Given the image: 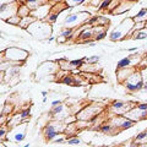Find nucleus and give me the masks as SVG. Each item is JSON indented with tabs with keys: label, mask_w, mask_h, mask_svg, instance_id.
Segmentation results:
<instances>
[{
	"label": "nucleus",
	"mask_w": 147,
	"mask_h": 147,
	"mask_svg": "<svg viewBox=\"0 0 147 147\" xmlns=\"http://www.w3.org/2000/svg\"><path fill=\"white\" fill-rule=\"evenodd\" d=\"M135 25V21L132 17H127L124 21H121L120 25H118L109 34V39L112 42H118V40L125 39L127 36H130V32Z\"/></svg>",
	"instance_id": "1"
},
{
	"label": "nucleus",
	"mask_w": 147,
	"mask_h": 147,
	"mask_svg": "<svg viewBox=\"0 0 147 147\" xmlns=\"http://www.w3.org/2000/svg\"><path fill=\"white\" fill-rule=\"evenodd\" d=\"M27 31L38 39H44V38H47L48 36L52 34V27H50L48 24H45V22L37 21V20L27 28Z\"/></svg>",
	"instance_id": "2"
},
{
	"label": "nucleus",
	"mask_w": 147,
	"mask_h": 147,
	"mask_svg": "<svg viewBox=\"0 0 147 147\" xmlns=\"http://www.w3.org/2000/svg\"><path fill=\"white\" fill-rule=\"evenodd\" d=\"M3 60H10V61H21L25 63V60L28 58V52L24 50L17 47H10L6 50H4L1 53Z\"/></svg>",
	"instance_id": "3"
},
{
	"label": "nucleus",
	"mask_w": 147,
	"mask_h": 147,
	"mask_svg": "<svg viewBox=\"0 0 147 147\" xmlns=\"http://www.w3.org/2000/svg\"><path fill=\"white\" fill-rule=\"evenodd\" d=\"M144 84H145V81L142 79V76L140 75V72L135 71L123 85L125 86V88L129 92H131L130 94H132V92H136V91H140L144 88Z\"/></svg>",
	"instance_id": "4"
},
{
	"label": "nucleus",
	"mask_w": 147,
	"mask_h": 147,
	"mask_svg": "<svg viewBox=\"0 0 147 147\" xmlns=\"http://www.w3.org/2000/svg\"><path fill=\"white\" fill-rule=\"evenodd\" d=\"M102 110H103L102 107H99L98 104L92 103V104L86 105L82 110H80V112L76 114V118H77V120H87V121H90L94 115L100 114Z\"/></svg>",
	"instance_id": "5"
},
{
	"label": "nucleus",
	"mask_w": 147,
	"mask_h": 147,
	"mask_svg": "<svg viewBox=\"0 0 147 147\" xmlns=\"http://www.w3.org/2000/svg\"><path fill=\"white\" fill-rule=\"evenodd\" d=\"M90 17V13L86 12V11H82V12H77V13H70L67 15L65 21H64V25L66 27H76V26H80L79 24H86L87 20Z\"/></svg>",
	"instance_id": "6"
},
{
	"label": "nucleus",
	"mask_w": 147,
	"mask_h": 147,
	"mask_svg": "<svg viewBox=\"0 0 147 147\" xmlns=\"http://www.w3.org/2000/svg\"><path fill=\"white\" fill-rule=\"evenodd\" d=\"M26 127H27V123L26 121H24V123L18 124V125H16V126L11 127L10 129L11 132L9 131L7 139H11L12 141H15V142L24 141L25 137H26Z\"/></svg>",
	"instance_id": "7"
},
{
	"label": "nucleus",
	"mask_w": 147,
	"mask_h": 147,
	"mask_svg": "<svg viewBox=\"0 0 147 147\" xmlns=\"http://www.w3.org/2000/svg\"><path fill=\"white\" fill-rule=\"evenodd\" d=\"M125 117L131 119V120H134L135 123L141 121V120H146L147 119V110H142L136 105V107L129 110V112L125 114Z\"/></svg>",
	"instance_id": "8"
},
{
	"label": "nucleus",
	"mask_w": 147,
	"mask_h": 147,
	"mask_svg": "<svg viewBox=\"0 0 147 147\" xmlns=\"http://www.w3.org/2000/svg\"><path fill=\"white\" fill-rule=\"evenodd\" d=\"M136 71V69L134 66H129V67H123V69H118L117 70V79L119 84H124L132 74Z\"/></svg>",
	"instance_id": "9"
},
{
	"label": "nucleus",
	"mask_w": 147,
	"mask_h": 147,
	"mask_svg": "<svg viewBox=\"0 0 147 147\" xmlns=\"http://www.w3.org/2000/svg\"><path fill=\"white\" fill-rule=\"evenodd\" d=\"M135 142L136 144H134L132 146H144L147 142V130L140 132V134H137L135 136Z\"/></svg>",
	"instance_id": "10"
},
{
	"label": "nucleus",
	"mask_w": 147,
	"mask_h": 147,
	"mask_svg": "<svg viewBox=\"0 0 147 147\" xmlns=\"http://www.w3.org/2000/svg\"><path fill=\"white\" fill-rule=\"evenodd\" d=\"M37 20V18L34 17V16H32V15H30V16H26V17H22L21 18V22H20V27H22V28H28V27L33 24V22Z\"/></svg>",
	"instance_id": "11"
},
{
	"label": "nucleus",
	"mask_w": 147,
	"mask_h": 147,
	"mask_svg": "<svg viewBox=\"0 0 147 147\" xmlns=\"http://www.w3.org/2000/svg\"><path fill=\"white\" fill-rule=\"evenodd\" d=\"M135 22H147V9L144 7L136 13V16L132 17Z\"/></svg>",
	"instance_id": "12"
},
{
	"label": "nucleus",
	"mask_w": 147,
	"mask_h": 147,
	"mask_svg": "<svg viewBox=\"0 0 147 147\" xmlns=\"http://www.w3.org/2000/svg\"><path fill=\"white\" fill-rule=\"evenodd\" d=\"M32 10L28 7L27 4H21L20 6H18V11H17V15L21 16V17H26V16H30L31 15Z\"/></svg>",
	"instance_id": "13"
},
{
	"label": "nucleus",
	"mask_w": 147,
	"mask_h": 147,
	"mask_svg": "<svg viewBox=\"0 0 147 147\" xmlns=\"http://www.w3.org/2000/svg\"><path fill=\"white\" fill-rule=\"evenodd\" d=\"M131 64H132V55H130V57H126V58H123L121 60H119L118 64H117V67L118 69L129 67V66H131Z\"/></svg>",
	"instance_id": "14"
},
{
	"label": "nucleus",
	"mask_w": 147,
	"mask_h": 147,
	"mask_svg": "<svg viewBox=\"0 0 147 147\" xmlns=\"http://www.w3.org/2000/svg\"><path fill=\"white\" fill-rule=\"evenodd\" d=\"M117 130V127L113 124H104V125L99 126V131L102 134H114V131Z\"/></svg>",
	"instance_id": "15"
},
{
	"label": "nucleus",
	"mask_w": 147,
	"mask_h": 147,
	"mask_svg": "<svg viewBox=\"0 0 147 147\" xmlns=\"http://www.w3.org/2000/svg\"><path fill=\"white\" fill-rule=\"evenodd\" d=\"M129 9H130V4H129V3H120V4L118 5V7L113 10L112 13H118V15H120V13L126 12Z\"/></svg>",
	"instance_id": "16"
},
{
	"label": "nucleus",
	"mask_w": 147,
	"mask_h": 147,
	"mask_svg": "<svg viewBox=\"0 0 147 147\" xmlns=\"http://www.w3.org/2000/svg\"><path fill=\"white\" fill-rule=\"evenodd\" d=\"M61 84L64 85H75V76L74 75H70V74H66V75H64V77L61 79Z\"/></svg>",
	"instance_id": "17"
},
{
	"label": "nucleus",
	"mask_w": 147,
	"mask_h": 147,
	"mask_svg": "<svg viewBox=\"0 0 147 147\" xmlns=\"http://www.w3.org/2000/svg\"><path fill=\"white\" fill-rule=\"evenodd\" d=\"M132 38H134V39H145V38H147V31H146V28L140 30V31H135Z\"/></svg>",
	"instance_id": "18"
},
{
	"label": "nucleus",
	"mask_w": 147,
	"mask_h": 147,
	"mask_svg": "<svg viewBox=\"0 0 147 147\" xmlns=\"http://www.w3.org/2000/svg\"><path fill=\"white\" fill-rule=\"evenodd\" d=\"M21 18H22L21 16H18V15H13V16H11V17H9L5 22H7V24H10V25H13V26H20Z\"/></svg>",
	"instance_id": "19"
},
{
	"label": "nucleus",
	"mask_w": 147,
	"mask_h": 147,
	"mask_svg": "<svg viewBox=\"0 0 147 147\" xmlns=\"http://www.w3.org/2000/svg\"><path fill=\"white\" fill-rule=\"evenodd\" d=\"M72 66L75 69H81L82 66L86 64V58H81V59H76V60H71Z\"/></svg>",
	"instance_id": "20"
},
{
	"label": "nucleus",
	"mask_w": 147,
	"mask_h": 147,
	"mask_svg": "<svg viewBox=\"0 0 147 147\" xmlns=\"http://www.w3.org/2000/svg\"><path fill=\"white\" fill-rule=\"evenodd\" d=\"M81 139H79L77 136H74V137H69V139H66V144L69 146H79L81 144Z\"/></svg>",
	"instance_id": "21"
},
{
	"label": "nucleus",
	"mask_w": 147,
	"mask_h": 147,
	"mask_svg": "<svg viewBox=\"0 0 147 147\" xmlns=\"http://www.w3.org/2000/svg\"><path fill=\"white\" fill-rule=\"evenodd\" d=\"M58 17H59V12L52 11V12H49V15H48L47 17H45V21L50 22V24H54V22L58 20Z\"/></svg>",
	"instance_id": "22"
},
{
	"label": "nucleus",
	"mask_w": 147,
	"mask_h": 147,
	"mask_svg": "<svg viewBox=\"0 0 147 147\" xmlns=\"http://www.w3.org/2000/svg\"><path fill=\"white\" fill-rule=\"evenodd\" d=\"M86 0H65V4L66 6L69 7H75L77 5H81V4H84Z\"/></svg>",
	"instance_id": "23"
},
{
	"label": "nucleus",
	"mask_w": 147,
	"mask_h": 147,
	"mask_svg": "<svg viewBox=\"0 0 147 147\" xmlns=\"http://www.w3.org/2000/svg\"><path fill=\"white\" fill-rule=\"evenodd\" d=\"M20 115H21V118H22V120L27 121V120H28V119L31 118V109L27 108V109L21 110V112H20Z\"/></svg>",
	"instance_id": "24"
},
{
	"label": "nucleus",
	"mask_w": 147,
	"mask_h": 147,
	"mask_svg": "<svg viewBox=\"0 0 147 147\" xmlns=\"http://www.w3.org/2000/svg\"><path fill=\"white\" fill-rule=\"evenodd\" d=\"M12 113V105L10 103H5L4 104V108L1 110V114H5V115H10V114Z\"/></svg>",
	"instance_id": "25"
},
{
	"label": "nucleus",
	"mask_w": 147,
	"mask_h": 147,
	"mask_svg": "<svg viewBox=\"0 0 147 147\" xmlns=\"http://www.w3.org/2000/svg\"><path fill=\"white\" fill-rule=\"evenodd\" d=\"M98 21H99V16L94 15V16H92V17H90L88 20H87V24L93 27V26H98Z\"/></svg>",
	"instance_id": "26"
},
{
	"label": "nucleus",
	"mask_w": 147,
	"mask_h": 147,
	"mask_svg": "<svg viewBox=\"0 0 147 147\" xmlns=\"http://www.w3.org/2000/svg\"><path fill=\"white\" fill-rule=\"evenodd\" d=\"M105 36H107V30H102V31H99V32H97L96 33V36L93 37L94 38V40H100V39H103V38H105Z\"/></svg>",
	"instance_id": "27"
},
{
	"label": "nucleus",
	"mask_w": 147,
	"mask_h": 147,
	"mask_svg": "<svg viewBox=\"0 0 147 147\" xmlns=\"http://www.w3.org/2000/svg\"><path fill=\"white\" fill-rule=\"evenodd\" d=\"M99 55H93V57H86V63L88 64H97L99 61Z\"/></svg>",
	"instance_id": "28"
},
{
	"label": "nucleus",
	"mask_w": 147,
	"mask_h": 147,
	"mask_svg": "<svg viewBox=\"0 0 147 147\" xmlns=\"http://www.w3.org/2000/svg\"><path fill=\"white\" fill-rule=\"evenodd\" d=\"M66 139H67V137H64V136L59 135V136H57L53 140V142H54V144H63V142H66Z\"/></svg>",
	"instance_id": "29"
},
{
	"label": "nucleus",
	"mask_w": 147,
	"mask_h": 147,
	"mask_svg": "<svg viewBox=\"0 0 147 147\" xmlns=\"http://www.w3.org/2000/svg\"><path fill=\"white\" fill-rule=\"evenodd\" d=\"M137 107L142 110H147V103H140V104H137Z\"/></svg>",
	"instance_id": "30"
},
{
	"label": "nucleus",
	"mask_w": 147,
	"mask_h": 147,
	"mask_svg": "<svg viewBox=\"0 0 147 147\" xmlns=\"http://www.w3.org/2000/svg\"><path fill=\"white\" fill-rule=\"evenodd\" d=\"M100 3H102V0H92V1H91V5H92V6L100 5Z\"/></svg>",
	"instance_id": "31"
},
{
	"label": "nucleus",
	"mask_w": 147,
	"mask_h": 147,
	"mask_svg": "<svg viewBox=\"0 0 147 147\" xmlns=\"http://www.w3.org/2000/svg\"><path fill=\"white\" fill-rule=\"evenodd\" d=\"M61 103H63L61 100L55 99V100H53V102H52V107H55V105H59V104H61Z\"/></svg>",
	"instance_id": "32"
},
{
	"label": "nucleus",
	"mask_w": 147,
	"mask_h": 147,
	"mask_svg": "<svg viewBox=\"0 0 147 147\" xmlns=\"http://www.w3.org/2000/svg\"><path fill=\"white\" fill-rule=\"evenodd\" d=\"M42 96H43V97H47V96H48V92H47V91H42Z\"/></svg>",
	"instance_id": "33"
},
{
	"label": "nucleus",
	"mask_w": 147,
	"mask_h": 147,
	"mask_svg": "<svg viewBox=\"0 0 147 147\" xmlns=\"http://www.w3.org/2000/svg\"><path fill=\"white\" fill-rule=\"evenodd\" d=\"M142 90L147 91V81H145V84H144V88H142Z\"/></svg>",
	"instance_id": "34"
},
{
	"label": "nucleus",
	"mask_w": 147,
	"mask_h": 147,
	"mask_svg": "<svg viewBox=\"0 0 147 147\" xmlns=\"http://www.w3.org/2000/svg\"><path fill=\"white\" fill-rule=\"evenodd\" d=\"M52 40H54V37H53V36H49V38H48V42H52Z\"/></svg>",
	"instance_id": "35"
},
{
	"label": "nucleus",
	"mask_w": 147,
	"mask_h": 147,
	"mask_svg": "<svg viewBox=\"0 0 147 147\" xmlns=\"http://www.w3.org/2000/svg\"><path fill=\"white\" fill-rule=\"evenodd\" d=\"M129 52H136V48L134 47V48H130V49H129Z\"/></svg>",
	"instance_id": "36"
},
{
	"label": "nucleus",
	"mask_w": 147,
	"mask_h": 147,
	"mask_svg": "<svg viewBox=\"0 0 147 147\" xmlns=\"http://www.w3.org/2000/svg\"><path fill=\"white\" fill-rule=\"evenodd\" d=\"M145 58H146V59H147V52H146V53H145Z\"/></svg>",
	"instance_id": "37"
},
{
	"label": "nucleus",
	"mask_w": 147,
	"mask_h": 147,
	"mask_svg": "<svg viewBox=\"0 0 147 147\" xmlns=\"http://www.w3.org/2000/svg\"><path fill=\"white\" fill-rule=\"evenodd\" d=\"M48 1H52V0H48Z\"/></svg>",
	"instance_id": "38"
}]
</instances>
